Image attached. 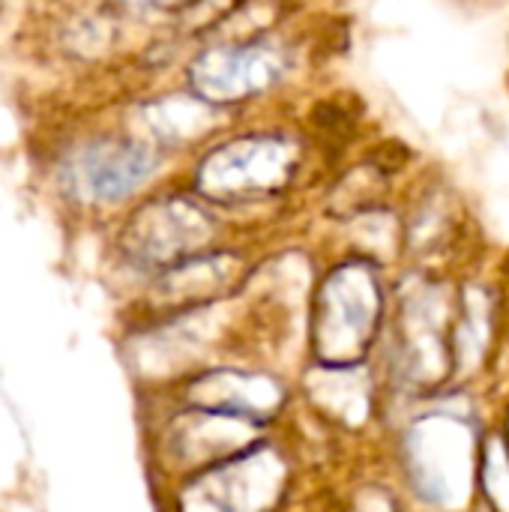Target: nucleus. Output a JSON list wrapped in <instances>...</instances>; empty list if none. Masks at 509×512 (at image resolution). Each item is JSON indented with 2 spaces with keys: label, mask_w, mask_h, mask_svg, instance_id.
Here are the masks:
<instances>
[{
  "label": "nucleus",
  "mask_w": 509,
  "mask_h": 512,
  "mask_svg": "<svg viewBox=\"0 0 509 512\" xmlns=\"http://www.w3.org/2000/svg\"><path fill=\"white\" fill-rule=\"evenodd\" d=\"M378 321V285L366 267H342L327 279L315 306V351L330 366L354 363Z\"/></svg>",
  "instance_id": "f257e3e1"
},
{
  "label": "nucleus",
  "mask_w": 509,
  "mask_h": 512,
  "mask_svg": "<svg viewBox=\"0 0 509 512\" xmlns=\"http://www.w3.org/2000/svg\"><path fill=\"white\" fill-rule=\"evenodd\" d=\"M294 171V153L288 141L246 138L216 150L198 171V189L213 198L264 195L288 183Z\"/></svg>",
  "instance_id": "f03ea898"
},
{
  "label": "nucleus",
  "mask_w": 509,
  "mask_h": 512,
  "mask_svg": "<svg viewBox=\"0 0 509 512\" xmlns=\"http://www.w3.org/2000/svg\"><path fill=\"white\" fill-rule=\"evenodd\" d=\"M156 171V153L135 141H93L66 162V186L81 201L114 204Z\"/></svg>",
  "instance_id": "7ed1b4c3"
},
{
  "label": "nucleus",
  "mask_w": 509,
  "mask_h": 512,
  "mask_svg": "<svg viewBox=\"0 0 509 512\" xmlns=\"http://www.w3.org/2000/svg\"><path fill=\"white\" fill-rule=\"evenodd\" d=\"M120 240L138 264H183L210 240V222L189 201L165 198L138 210Z\"/></svg>",
  "instance_id": "20e7f679"
},
{
  "label": "nucleus",
  "mask_w": 509,
  "mask_h": 512,
  "mask_svg": "<svg viewBox=\"0 0 509 512\" xmlns=\"http://www.w3.org/2000/svg\"><path fill=\"white\" fill-rule=\"evenodd\" d=\"M408 453L414 483L429 501L453 504L462 498L471 462V435L462 423L450 417H432L414 426Z\"/></svg>",
  "instance_id": "39448f33"
},
{
  "label": "nucleus",
  "mask_w": 509,
  "mask_h": 512,
  "mask_svg": "<svg viewBox=\"0 0 509 512\" xmlns=\"http://www.w3.org/2000/svg\"><path fill=\"white\" fill-rule=\"evenodd\" d=\"M285 72V57L267 42L210 48L192 63V90L207 102H234L270 87Z\"/></svg>",
  "instance_id": "423d86ee"
},
{
  "label": "nucleus",
  "mask_w": 509,
  "mask_h": 512,
  "mask_svg": "<svg viewBox=\"0 0 509 512\" xmlns=\"http://www.w3.org/2000/svg\"><path fill=\"white\" fill-rule=\"evenodd\" d=\"M279 483V462L258 453L204 474L183 495V512H258L270 504V498H276Z\"/></svg>",
  "instance_id": "0eeeda50"
},
{
  "label": "nucleus",
  "mask_w": 509,
  "mask_h": 512,
  "mask_svg": "<svg viewBox=\"0 0 509 512\" xmlns=\"http://www.w3.org/2000/svg\"><path fill=\"white\" fill-rule=\"evenodd\" d=\"M483 483L489 501L501 512H509V447L501 438H492L483 453Z\"/></svg>",
  "instance_id": "6e6552de"
}]
</instances>
